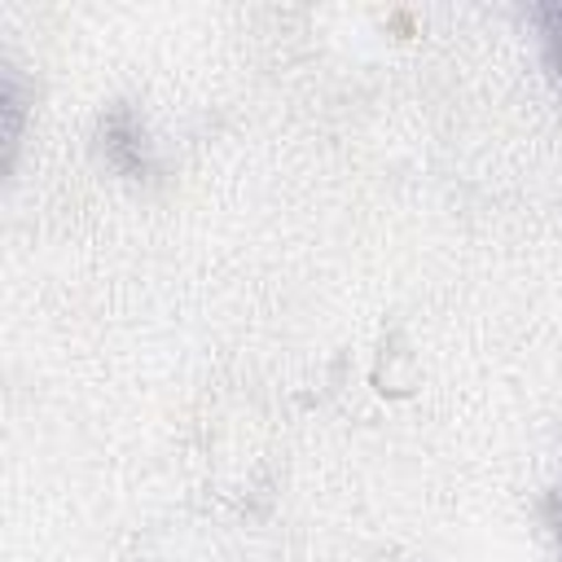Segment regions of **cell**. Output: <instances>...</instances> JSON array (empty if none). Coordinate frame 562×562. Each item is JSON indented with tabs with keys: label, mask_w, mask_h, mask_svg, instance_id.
I'll list each match as a JSON object with an SVG mask.
<instances>
[{
	"label": "cell",
	"mask_w": 562,
	"mask_h": 562,
	"mask_svg": "<svg viewBox=\"0 0 562 562\" xmlns=\"http://www.w3.org/2000/svg\"><path fill=\"white\" fill-rule=\"evenodd\" d=\"M0 110H4V149L13 162V149H18V132H22V83H18V70L4 66V92H0Z\"/></svg>",
	"instance_id": "cell-1"
},
{
	"label": "cell",
	"mask_w": 562,
	"mask_h": 562,
	"mask_svg": "<svg viewBox=\"0 0 562 562\" xmlns=\"http://www.w3.org/2000/svg\"><path fill=\"white\" fill-rule=\"evenodd\" d=\"M531 18L540 22V35H544L549 61H553V70L562 75V4H540Z\"/></svg>",
	"instance_id": "cell-2"
},
{
	"label": "cell",
	"mask_w": 562,
	"mask_h": 562,
	"mask_svg": "<svg viewBox=\"0 0 562 562\" xmlns=\"http://www.w3.org/2000/svg\"><path fill=\"white\" fill-rule=\"evenodd\" d=\"M553 531H558V549H562V487L553 496Z\"/></svg>",
	"instance_id": "cell-3"
}]
</instances>
